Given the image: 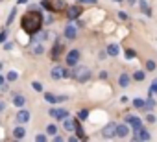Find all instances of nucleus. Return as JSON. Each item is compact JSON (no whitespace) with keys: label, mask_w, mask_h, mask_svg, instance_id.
Wrapping results in <instances>:
<instances>
[{"label":"nucleus","mask_w":157,"mask_h":142,"mask_svg":"<svg viewBox=\"0 0 157 142\" xmlns=\"http://www.w3.org/2000/svg\"><path fill=\"white\" fill-rule=\"evenodd\" d=\"M41 26H43V17H41V13H37V11H28V13H24L22 15V19H21V28L26 32V33H35V32H39L41 30Z\"/></svg>","instance_id":"f257e3e1"},{"label":"nucleus","mask_w":157,"mask_h":142,"mask_svg":"<svg viewBox=\"0 0 157 142\" xmlns=\"http://www.w3.org/2000/svg\"><path fill=\"white\" fill-rule=\"evenodd\" d=\"M68 78H74L76 81H87V80H91V70L87 68V66H78V68H74L72 72H68Z\"/></svg>","instance_id":"f03ea898"},{"label":"nucleus","mask_w":157,"mask_h":142,"mask_svg":"<svg viewBox=\"0 0 157 142\" xmlns=\"http://www.w3.org/2000/svg\"><path fill=\"white\" fill-rule=\"evenodd\" d=\"M43 6H44L48 11H54V13H57V11H61V9L65 8V2H63V0H44V2H43Z\"/></svg>","instance_id":"7ed1b4c3"},{"label":"nucleus","mask_w":157,"mask_h":142,"mask_svg":"<svg viewBox=\"0 0 157 142\" xmlns=\"http://www.w3.org/2000/svg\"><path fill=\"white\" fill-rule=\"evenodd\" d=\"M151 138V135H150V131L148 129H144L142 125L139 127V129H135V135H133V140H150Z\"/></svg>","instance_id":"20e7f679"},{"label":"nucleus","mask_w":157,"mask_h":142,"mask_svg":"<svg viewBox=\"0 0 157 142\" xmlns=\"http://www.w3.org/2000/svg\"><path fill=\"white\" fill-rule=\"evenodd\" d=\"M78 59H80V52H78V50H70L68 55H67V65L68 66H74L78 63Z\"/></svg>","instance_id":"39448f33"},{"label":"nucleus","mask_w":157,"mask_h":142,"mask_svg":"<svg viewBox=\"0 0 157 142\" xmlns=\"http://www.w3.org/2000/svg\"><path fill=\"white\" fill-rule=\"evenodd\" d=\"M52 78L54 80H61V78H68V72L65 68H61V66H54V70H52Z\"/></svg>","instance_id":"423d86ee"},{"label":"nucleus","mask_w":157,"mask_h":142,"mask_svg":"<svg viewBox=\"0 0 157 142\" xmlns=\"http://www.w3.org/2000/svg\"><path fill=\"white\" fill-rule=\"evenodd\" d=\"M63 48H65V46H63L59 41L54 44V48H52V52H50V55H52V59H54V61H57V59L61 57V52H63Z\"/></svg>","instance_id":"0eeeda50"},{"label":"nucleus","mask_w":157,"mask_h":142,"mask_svg":"<svg viewBox=\"0 0 157 142\" xmlns=\"http://www.w3.org/2000/svg\"><path fill=\"white\" fill-rule=\"evenodd\" d=\"M50 116L56 118V120H65L68 116V113L65 109H50Z\"/></svg>","instance_id":"6e6552de"},{"label":"nucleus","mask_w":157,"mask_h":142,"mask_svg":"<svg viewBox=\"0 0 157 142\" xmlns=\"http://www.w3.org/2000/svg\"><path fill=\"white\" fill-rule=\"evenodd\" d=\"M102 135H104L105 138L115 136V135H117V124H113V122H111V124H107V125H105V129L102 131Z\"/></svg>","instance_id":"1a4fd4ad"},{"label":"nucleus","mask_w":157,"mask_h":142,"mask_svg":"<svg viewBox=\"0 0 157 142\" xmlns=\"http://www.w3.org/2000/svg\"><path fill=\"white\" fill-rule=\"evenodd\" d=\"M80 15H82V8H78V6H70L67 9V17L68 19H78Z\"/></svg>","instance_id":"9d476101"},{"label":"nucleus","mask_w":157,"mask_h":142,"mask_svg":"<svg viewBox=\"0 0 157 142\" xmlns=\"http://www.w3.org/2000/svg\"><path fill=\"white\" fill-rule=\"evenodd\" d=\"M74 131H76V135H78V138H82V140H85L87 138V135H85V131H83V127H82V124L78 122V120H74Z\"/></svg>","instance_id":"9b49d317"},{"label":"nucleus","mask_w":157,"mask_h":142,"mask_svg":"<svg viewBox=\"0 0 157 142\" xmlns=\"http://www.w3.org/2000/svg\"><path fill=\"white\" fill-rule=\"evenodd\" d=\"M126 122H128V124H131V125H133V129H139V127L142 125L140 118H137V116H131V114H126Z\"/></svg>","instance_id":"f8f14e48"},{"label":"nucleus","mask_w":157,"mask_h":142,"mask_svg":"<svg viewBox=\"0 0 157 142\" xmlns=\"http://www.w3.org/2000/svg\"><path fill=\"white\" fill-rule=\"evenodd\" d=\"M76 33H78V32H76V26L70 24V26L65 28V37H67V39H76Z\"/></svg>","instance_id":"ddd939ff"},{"label":"nucleus","mask_w":157,"mask_h":142,"mask_svg":"<svg viewBox=\"0 0 157 142\" xmlns=\"http://www.w3.org/2000/svg\"><path fill=\"white\" fill-rule=\"evenodd\" d=\"M17 120H19L21 124L28 122V120H30V113H28V111H21V113H17Z\"/></svg>","instance_id":"4468645a"},{"label":"nucleus","mask_w":157,"mask_h":142,"mask_svg":"<svg viewBox=\"0 0 157 142\" xmlns=\"http://www.w3.org/2000/svg\"><path fill=\"white\" fill-rule=\"evenodd\" d=\"M117 135H118L120 138H124V136L128 135V125H124V124H120V125H117Z\"/></svg>","instance_id":"2eb2a0df"},{"label":"nucleus","mask_w":157,"mask_h":142,"mask_svg":"<svg viewBox=\"0 0 157 142\" xmlns=\"http://www.w3.org/2000/svg\"><path fill=\"white\" fill-rule=\"evenodd\" d=\"M107 54H109V55H118V54H120V48H118L117 44H109V46H107Z\"/></svg>","instance_id":"dca6fc26"},{"label":"nucleus","mask_w":157,"mask_h":142,"mask_svg":"<svg viewBox=\"0 0 157 142\" xmlns=\"http://www.w3.org/2000/svg\"><path fill=\"white\" fill-rule=\"evenodd\" d=\"M118 83H120V87H128V83H129V76H128V74H120Z\"/></svg>","instance_id":"f3484780"},{"label":"nucleus","mask_w":157,"mask_h":142,"mask_svg":"<svg viewBox=\"0 0 157 142\" xmlns=\"http://www.w3.org/2000/svg\"><path fill=\"white\" fill-rule=\"evenodd\" d=\"M13 103H15L17 107H22V105L26 103V100H24V96H21V94H17V96L13 98Z\"/></svg>","instance_id":"a211bd4d"},{"label":"nucleus","mask_w":157,"mask_h":142,"mask_svg":"<svg viewBox=\"0 0 157 142\" xmlns=\"http://www.w3.org/2000/svg\"><path fill=\"white\" fill-rule=\"evenodd\" d=\"M24 135H26L24 127H15V129H13V136H15V138H22Z\"/></svg>","instance_id":"6ab92c4d"},{"label":"nucleus","mask_w":157,"mask_h":142,"mask_svg":"<svg viewBox=\"0 0 157 142\" xmlns=\"http://www.w3.org/2000/svg\"><path fill=\"white\" fill-rule=\"evenodd\" d=\"M140 9H142V13H144V15H151V9L148 8V4L144 2V0L140 2Z\"/></svg>","instance_id":"aec40b11"},{"label":"nucleus","mask_w":157,"mask_h":142,"mask_svg":"<svg viewBox=\"0 0 157 142\" xmlns=\"http://www.w3.org/2000/svg\"><path fill=\"white\" fill-rule=\"evenodd\" d=\"M44 100H46L48 103H56V102H57V96H54V94L46 92V94H44Z\"/></svg>","instance_id":"412c9836"},{"label":"nucleus","mask_w":157,"mask_h":142,"mask_svg":"<svg viewBox=\"0 0 157 142\" xmlns=\"http://www.w3.org/2000/svg\"><path fill=\"white\" fill-rule=\"evenodd\" d=\"M65 129L67 131H74V122L68 120V118H65Z\"/></svg>","instance_id":"4be33fe9"},{"label":"nucleus","mask_w":157,"mask_h":142,"mask_svg":"<svg viewBox=\"0 0 157 142\" xmlns=\"http://www.w3.org/2000/svg\"><path fill=\"white\" fill-rule=\"evenodd\" d=\"M133 105H135L137 109H142V107H144V100H140V98H135V102H133Z\"/></svg>","instance_id":"5701e85b"},{"label":"nucleus","mask_w":157,"mask_h":142,"mask_svg":"<svg viewBox=\"0 0 157 142\" xmlns=\"http://www.w3.org/2000/svg\"><path fill=\"white\" fill-rule=\"evenodd\" d=\"M46 133H48V135H56V133H57V127H56V125H52V124H50V125H48V127H46Z\"/></svg>","instance_id":"b1692460"},{"label":"nucleus","mask_w":157,"mask_h":142,"mask_svg":"<svg viewBox=\"0 0 157 142\" xmlns=\"http://www.w3.org/2000/svg\"><path fill=\"white\" fill-rule=\"evenodd\" d=\"M87 114H89V111H87V109H82V111H80V114H78V118H80V120H85V118H87Z\"/></svg>","instance_id":"393cba45"},{"label":"nucleus","mask_w":157,"mask_h":142,"mask_svg":"<svg viewBox=\"0 0 157 142\" xmlns=\"http://www.w3.org/2000/svg\"><path fill=\"white\" fill-rule=\"evenodd\" d=\"M133 78H135V81H142L144 80V72H140V70H139V72H135Z\"/></svg>","instance_id":"a878e982"},{"label":"nucleus","mask_w":157,"mask_h":142,"mask_svg":"<svg viewBox=\"0 0 157 142\" xmlns=\"http://www.w3.org/2000/svg\"><path fill=\"white\" fill-rule=\"evenodd\" d=\"M146 68L150 70V72H151V70H155V61H146Z\"/></svg>","instance_id":"bb28decb"},{"label":"nucleus","mask_w":157,"mask_h":142,"mask_svg":"<svg viewBox=\"0 0 157 142\" xmlns=\"http://www.w3.org/2000/svg\"><path fill=\"white\" fill-rule=\"evenodd\" d=\"M32 87H33V89H35L37 92H41V91H43V85H41L39 81H33V83H32Z\"/></svg>","instance_id":"cd10ccee"},{"label":"nucleus","mask_w":157,"mask_h":142,"mask_svg":"<svg viewBox=\"0 0 157 142\" xmlns=\"http://www.w3.org/2000/svg\"><path fill=\"white\" fill-rule=\"evenodd\" d=\"M17 76H19L17 72H10V74H8V80H10V81H15V80H17Z\"/></svg>","instance_id":"c85d7f7f"},{"label":"nucleus","mask_w":157,"mask_h":142,"mask_svg":"<svg viewBox=\"0 0 157 142\" xmlns=\"http://www.w3.org/2000/svg\"><path fill=\"white\" fill-rule=\"evenodd\" d=\"M15 13H17V9L13 8V9H11V13H10V19H8V24H11V21H13V17H15Z\"/></svg>","instance_id":"c756f323"},{"label":"nucleus","mask_w":157,"mask_h":142,"mask_svg":"<svg viewBox=\"0 0 157 142\" xmlns=\"http://www.w3.org/2000/svg\"><path fill=\"white\" fill-rule=\"evenodd\" d=\"M126 57H128V59H133V57H135V52H133V50H126Z\"/></svg>","instance_id":"7c9ffc66"},{"label":"nucleus","mask_w":157,"mask_h":142,"mask_svg":"<svg viewBox=\"0 0 157 142\" xmlns=\"http://www.w3.org/2000/svg\"><path fill=\"white\" fill-rule=\"evenodd\" d=\"M150 91L157 94V80H153V83H151V89H150Z\"/></svg>","instance_id":"2f4dec72"},{"label":"nucleus","mask_w":157,"mask_h":142,"mask_svg":"<svg viewBox=\"0 0 157 142\" xmlns=\"http://www.w3.org/2000/svg\"><path fill=\"white\" fill-rule=\"evenodd\" d=\"M6 35H8V32L4 30L2 33H0V43H4V41H6Z\"/></svg>","instance_id":"473e14b6"},{"label":"nucleus","mask_w":157,"mask_h":142,"mask_svg":"<svg viewBox=\"0 0 157 142\" xmlns=\"http://www.w3.org/2000/svg\"><path fill=\"white\" fill-rule=\"evenodd\" d=\"M118 19H122V21H126V19H128V15H126L124 11H120V13H118Z\"/></svg>","instance_id":"72a5a7b5"},{"label":"nucleus","mask_w":157,"mask_h":142,"mask_svg":"<svg viewBox=\"0 0 157 142\" xmlns=\"http://www.w3.org/2000/svg\"><path fill=\"white\" fill-rule=\"evenodd\" d=\"M146 120L151 124V122H155V116H153V114H148V116H146Z\"/></svg>","instance_id":"f704fd0d"},{"label":"nucleus","mask_w":157,"mask_h":142,"mask_svg":"<svg viewBox=\"0 0 157 142\" xmlns=\"http://www.w3.org/2000/svg\"><path fill=\"white\" fill-rule=\"evenodd\" d=\"M44 140H46L44 135H37V142H44Z\"/></svg>","instance_id":"c9c22d12"},{"label":"nucleus","mask_w":157,"mask_h":142,"mask_svg":"<svg viewBox=\"0 0 157 142\" xmlns=\"http://www.w3.org/2000/svg\"><path fill=\"white\" fill-rule=\"evenodd\" d=\"M33 52H35V54H41V52H43V48H41V46H35V48H33Z\"/></svg>","instance_id":"e433bc0d"},{"label":"nucleus","mask_w":157,"mask_h":142,"mask_svg":"<svg viewBox=\"0 0 157 142\" xmlns=\"http://www.w3.org/2000/svg\"><path fill=\"white\" fill-rule=\"evenodd\" d=\"M80 2H87V4H96V0H80Z\"/></svg>","instance_id":"4c0bfd02"},{"label":"nucleus","mask_w":157,"mask_h":142,"mask_svg":"<svg viewBox=\"0 0 157 142\" xmlns=\"http://www.w3.org/2000/svg\"><path fill=\"white\" fill-rule=\"evenodd\" d=\"M0 111H4V102H0Z\"/></svg>","instance_id":"58836bf2"},{"label":"nucleus","mask_w":157,"mask_h":142,"mask_svg":"<svg viewBox=\"0 0 157 142\" xmlns=\"http://www.w3.org/2000/svg\"><path fill=\"white\" fill-rule=\"evenodd\" d=\"M28 2V0H19V4H26Z\"/></svg>","instance_id":"ea45409f"},{"label":"nucleus","mask_w":157,"mask_h":142,"mask_svg":"<svg viewBox=\"0 0 157 142\" xmlns=\"http://www.w3.org/2000/svg\"><path fill=\"white\" fill-rule=\"evenodd\" d=\"M0 85H4V78L2 76H0Z\"/></svg>","instance_id":"a19ab883"},{"label":"nucleus","mask_w":157,"mask_h":142,"mask_svg":"<svg viewBox=\"0 0 157 142\" xmlns=\"http://www.w3.org/2000/svg\"><path fill=\"white\" fill-rule=\"evenodd\" d=\"M128 2H129V4H135V2H137V0H128Z\"/></svg>","instance_id":"79ce46f5"},{"label":"nucleus","mask_w":157,"mask_h":142,"mask_svg":"<svg viewBox=\"0 0 157 142\" xmlns=\"http://www.w3.org/2000/svg\"><path fill=\"white\" fill-rule=\"evenodd\" d=\"M113 2H122V0H113Z\"/></svg>","instance_id":"37998d69"},{"label":"nucleus","mask_w":157,"mask_h":142,"mask_svg":"<svg viewBox=\"0 0 157 142\" xmlns=\"http://www.w3.org/2000/svg\"><path fill=\"white\" fill-rule=\"evenodd\" d=\"M0 70H2V63H0Z\"/></svg>","instance_id":"c03bdc74"}]
</instances>
